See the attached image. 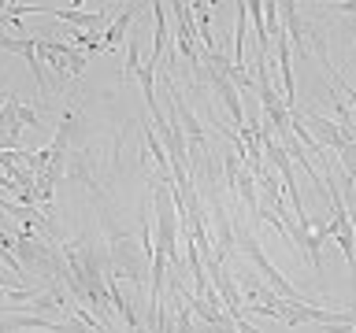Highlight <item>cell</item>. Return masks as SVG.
<instances>
[{"label":"cell","mask_w":356,"mask_h":333,"mask_svg":"<svg viewBox=\"0 0 356 333\" xmlns=\"http://www.w3.org/2000/svg\"><path fill=\"white\" fill-rule=\"evenodd\" d=\"M216 74V89H219V96L227 100V108H230V115H234V122L241 126V104H238V89H234V82L222 71H211Z\"/></svg>","instance_id":"cell-1"},{"label":"cell","mask_w":356,"mask_h":333,"mask_svg":"<svg viewBox=\"0 0 356 333\" xmlns=\"http://www.w3.org/2000/svg\"><path fill=\"white\" fill-rule=\"evenodd\" d=\"M41 11H52V15H60V19H71V22H78V26H100V22H104L100 11H93V15H78V11H67V8H41Z\"/></svg>","instance_id":"cell-2"}]
</instances>
